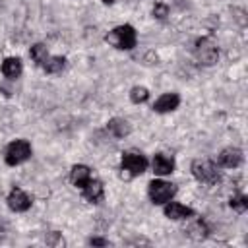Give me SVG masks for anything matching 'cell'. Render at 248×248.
<instances>
[{
  "mask_svg": "<svg viewBox=\"0 0 248 248\" xmlns=\"http://www.w3.org/2000/svg\"><path fill=\"white\" fill-rule=\"evenodd\" d=\"M231 207L236 211V213H244L248 209V198L244 194H236L231 198Z\"/></svg>",
  "mask_w": 248,
  "mask_h": 248,
  "instance_id": "obj_18",
  "label": "cell"
},
{
  "mask_svg": "<svg viewBox=\"0 0 248 248\" xmlns=\"http://www.w3.org/2000/svg\"><path fill=\"white\" fill-rule=\"evenodd\" d=\"M167 14H169V8H167L163 2L155 4V8H153V16H155L157 19H165V17H167Z\"/></svg>",
  "mask_w": 248,
  "mask_h": 248,
  "instance_id": "obj_21",
  "label": "cell"
},
{
  "mask_svg": "<svg viewBox=\"0 0 248 248\" xmlns=\"http://www.w3.org/2000/svg\"><path fill=\"white\" fill-rule=\"evenodd\" d=\"M29 157H31V145H29V141H25V140H16V141H12V143L6 147V153H4V159H6V163H8L10 167H16V165L27 161Z\"/></svg>",
  "mask_w": 248,
  "mask_h": 248,
  "instance_id": "obj_5",
  "label": "cell"
},
{
  "mask_svg": "<svg viewBox=\"0 0 248 248\" xmlns=\"http://www.w3.org/2000/svg\"><path fill=\"white\" fill-rule=\"evenodd\" d=\"M29 56H31V60H33L37 66H41V64L46 60V56H48V52H46V46H45V45H41V43L33 45V46L29 48Z\"/></svg>",
  "mask_w": 248,
  "mask_h": 248,
  "instance_id": "obj_17",
  "label": "cell"
},
{
  "mask_svg": "<svg viewBox=\"0 0 248 248\" xmlns=\"http://www.w3.org/2000/svg\"><path fill=\"white\" fill-rule=\"evenodd\" d=\"M194 54H196L198 62H200V64H205V66L215 64L217 58H219V50H217L215 43H213L211 39H207V37H202V39L196 41Z\"/></svg>",
  "mask_w": 248,
  "mask_h": 248,
  "instance_id": "obj_6",
  "label": "cell"
},
{
  "mask_svg": "<svg viewBox=\"0 0 248 248\" xmlns=\"http://www.w3.org/2000/svg\"><path fill=\"white\" fill-rule=\"evenodd\" d=\"M8 207L12 211H27L31 207V198L21 188H14L8 194Z\"/></svg>",
  "mask_w": 248,
  "mask_h": 248,
  "instance_id": "obj_7",
  "label": "cell"
},
{
  "mask_svg": "<svg viewBox=\"0 0 248 248\" xmlns=\"http://www.w3.org/2000/svg\"><path fill=\"white\" fill-rule=\"evenodd\" d=\"M108 132L114 136V138H124L130 134V124L124 120V118H110L108 124H107Z\"/></svg>",
  "mask_w": 248,
  "mask_h": 248,
  "instance_id": "obj_15",
  "label": "cell"
},
{
  "mask_svg": "<svg viewBox=\"0 0 248 248\" xmlns=\"http://www.w3.org/2000/svg\"><path fill=\"white\" fill-rule=\"evenodd\" d=\"M147 194H149V200L155 205H163V203L172 200V196L176 194V188H174V184L165 182V180H151L149 188H147Z\"/></svg>",
  "mask_w": 248,
  "mask_h": 248,
  "instance_id": "obj_4",
  "label": "cell"
},
{
  "mask_svg": "<svg viewBox=\"0 0 248 248\" xmlns=\"http://www.w3.org/2000/svg\"><path fill=\"white\" fill-rule=\"evenodd\" d=\"M147 97H149V93H147V89L141 87V85H136V87H132V91H130L132 103H145Z\"/></svg>",
  "mask_w": 248,
  "mask_h": 248,
  "instance_id": "obj_19",
  "label": "cell"
},
{
  "mask_svg": "<svg viewBox=\"0 0 248 248\" xmlns=\"http://www.w3.org/2000/svg\"><path fill=\"white\" fill-rule=\"evenodd\" d=\"M89 178H91V169H89V167H85V165H74V167H72V170H70V180H72L74 186L81 188Z\"/></svg>",
  "mask_w": 248,
  "mask_h": 248,
  "instance_id": "obj_14",
  "label": "cell"
},
{
  "mask_svg": "<svg viewBox=\"0 0 248 248\" xmlns=\"http://www.w3.org/2000/svg\"><path fill=\"white\" fill-rule=\"evenodd\" d=\"M178 105H180V97H178L176 93H165V95H161V97L155 101L153 110H155V112H170V110H174Z\"/></svg>",
  "mask_w": 248,
  "mask_h": 248,
  "instance_id": "obj_11",
  "label": "cell"
},
{
  "mask_svg": "<svg viewBox=\"0 0 248 248\" xmlns=\"http://www.w3.org/2000/svg\"><path fill=\"white\" fill-rule=\"evenodd\" d=\"M242 151L238 147H227L221 151L219 155V165L221 167H227V169H236L240 163H242Z\"/></svg>",
  "mask_w": 248,
  "mask_h": 248,
  "instance_id": "obj_9",
  "label": "cell"
},
{
  "mask_svg": "<svg viewBox=\"0 0 248 248\" xmlns=\"http://www.w3.org/2000/svg\"><path fill=\"white\" fill-rule=\"evenodd\" d=\"M103 2H105V4H112L114 0H103Z\"/></svg>",
  "mask_w": 248,
  "mask_h": 248,
  "instance_id": "obj_23",
  "label": "cell"
},
{
  "mask_svg": "<svg viewBox=\"0 0 248 248\" xmlns=\"http://www.w3.org/2000/svg\"><path fill=\"white\" fill-rule=\"evenodd\" d=\"M81 190H83V198H85L87 202H91V203H99V202L103 200V196H105L103 184H101V180H97V178H89V180L81 186Z\"/></svg>",
  "mask_w": 248,
  "mask_h": 248,
  "instance_id": "obj_8",
  "label": "cell"
},
{
  "mask_svg": "<svg viewBox=\"0 0 248 248\" xmlns=\"http://www.w3.org/2000/svg\"><path fill=\"white\" fill-rule=\"evenodd\" d=\"M120 169H122V176H126V178L140 176L147 169V159L138 151H126V153H122Z\"/></svg>",
  "mask_w": 248,
  "mask_h": 248,
  "instance_id": "obj_2",
  "label": "cell"
},
{
  "mask_svg": "<svg viewBox=\"0 0 248 248\" xmlns=\"http://www.w3.org/2000/svg\"><path fill=\"white\" fill-rule=\"evenodd\" d=\"M188 234H190L192 238H203V236L207 234L205 223H203V221H196L192 227H188Z\"/></svg>",
  "mask_w": 248,
  "mask_h": 248,
  "instance_id": "obj_20",
  "label": "cell"
},
{
  "mask_svg": "<svg viewBox=\"0 0 248 248\" xmlns=\"http://www.w3.org/2000/svg\"><path fill=\"white\" fill-rule=\"evenodd\" d=\"M165 215L169 217V219H188V217H192L194 215V209L192 207H188V205H182V203H178V202H167V205H165Z\"/></svg>",
  "mask_w": 248,
  "mask_h": 248,
  "instance_id": "obj_10",
  "label": "cell"
},
{
  "mask_svg": "<svg viewBox=\"0 0 248 248\" xmlns=\"http://www.w3.org/2000/svg\"><path fill=\"white\" fill-rule=\"evenodd\" d=\"M21 70H23V66H21V60H19L17 56H10V58H6V60L2 62V74H4L8 79L19 78V76H21Z\"/></svg>",
  "mask_w": 248,
  "mask_h": 248,
  "instance_id": "obj_13",
  "label": "cell"
},
{
  "mask_svg": "<svg viewBox=\"0 0 248 248\" xmlns=\"http://www.w3.org/2000/svg\"><path fill=\"white\" fill-rule=\"evenodd\" d=\"M174 170V161L172 157L165 155V153H157L153 157V172L159 174V176H165V174H170Z\"/></svg>",
  "mask_w": 248,
  "mask_h": 248,
  "instance_id": "obj_12",
  "label": "cell"
},
{
  "mask_svg": "<svg viewBox=\"0 0 248 248\" xmlns=\"http://www.w3.org/2000/svg\"><path fill=\"white\" fill-rule=\"evenodd\" d=\"M41 66H43V70H45L46 74H58V72L64 70L66 58H64V56H46V60H45Z\"/></svg>",
  "mask_w": 248,
  "mask_h": 248,
  "instance_id": "obj_16",
  "label": "cell"
},
{
  "mask_svg": "<svg viewBox=\"0 0 248 248\" xmlns=\"http://www.w3.org/2000/svg\"><path fill=\"white\" fill-rule=\"evenodd\" d=\"M192 174L196 176V180H200L203 184H217L221 178L215 163L209 159H196L192 163Z\"/></svg>",
  "mask_w": 248,
  "mask_h": 248,
  "instance_id": "obj_3",
  "label": "cell"
},
{
  "mask_svg": "<svg viewBox=\"0 0 248 248\" xmlns=\"http://www.w3.org/2000/svg\"><path fill=\"white\" fill-rule=\"evenodd\" d=\"M89 244H93V246H107L108 240H105V238H89Z\"/></svg>",
  "mask_w": 248,
  "mask_h": 248,
  "instance_id": "obj_22",
  "label": "cell"
},
{
  "mask_svg": "<svg viewBox=\"0 0 248 248\" xmlns=\"http://www.w3.org/2000/svg\"><path fill=\"white\" fill-rule=\"evenodd\" d=\"M105 41H107L108 45L120 48V50H130V48L136 46L138 37H136V29H134L132 25L126 23V25H118V27H114V29L105 37Z\"/></svg>",
  "mask_w": 248,
  "mask_h": 248,
  "instance_id": "obj_1",
  "label": "cell"
}]
</instances>
